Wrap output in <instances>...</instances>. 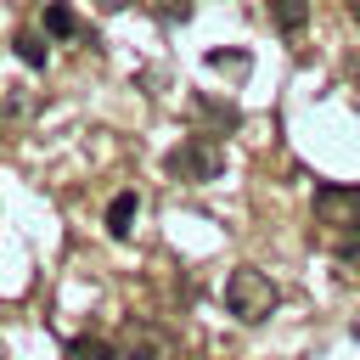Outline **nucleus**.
Returning <instances> with one entry per match:
<instances>
[{
    "label": "nucleus",
    "instance_id": "nucleus-5",
    "mask_svg": "<svg viewBox=\"0 0 360 360\" xmlns=\"http://www.w3.org/2000/svg\"><path fill=\"white\" fill-rule=\"evenodd\" d=\"M270 22H276L281 34H298V28L309 22V0H270Z\"/></svg>",
    "mask_w": 360,
    "mask_h": 360
},
{
    "label": "nucleus",
    "instance_id": "nucleus-9",
    "mask_svg": "<svg viewBox=\"0 0 360 360\" xmlns=\"http://www.w3.org/2000/svg\"><path fill=\"white\" fill-rule=\"evenodd\" d=\"M17 56L34 62V68H45V39L39 34H17Z\"/></svg>",
    "mask_w": 360,
    "mask_h": 360
},
{
    "label": "nucleus",
    "instance_id": "nucleus-8",
    "mask_svg": "<svg viewBox=\"0 0 360 360\" xmlns=\"http://www.w3.org/2000/svg\"><path fill=\"white\" fill-rule=\"evenodd\" d=\"M68 360H112V343L107 338H73L68 343Z\"/></svg>",
    "mask_w": 360,
    "mask_h": 360
},
{
    "label": "nucleus",
    "instance_id": "nucleus-3",
    "mask_svg": "<svg viewBox=\"0 0 360 360\" xmlns=\"http://www.w3.org/2000/svg\"><path fill=\"white\" fill-rule=\"evenodd\" d=\"M169 174H174V180H214V174H219V146L202 141V135L180 141V146L169 152Z\"/></svg>",
    "mask_w": 360,
    "mask_h": 360
},
{
    "label": "nucleus",
    "instance_id": "nucleus-6",
    "mask_svg": "<svg viewBox=\"0 0 360 360\" xmlns=\"http://www.w3.org/2000/svg\"><path fill=\"white\" fill-rule=\"evenodd\" d=\"M129 219H135V191H118L112 208H107V231L112 236H129Z\"/></svg>",
    "mask_w": 360,
    "mask_h": 360
},
{
    "label": "nucleus",
    "instance_id": "nucleus-1",
    "mask_svg": "<svg viewBox=\"0 0 360 360\" xmlns=\"http://www.w3.org/2000/svg\"><path fill=\"white\" fill-rule=\"evenodd\" d=\"M276 281L264 276V270H253V264H242V270H231L225 276V309L236 315V321H264L270 309H276Z\"/></svg>",
    "mask_w": 360,
    "mask_h": 360
},
{
    "label": "nucleus",
    "instance_id": "nucleus-4",
    "mask_svg": "<svg viewBox=\"0 0 360 360\" xmlns=\"http://www.w3.org/2000/svg\"><path fill=\"white\" fill-rule=\"evenodd\" d=\"M124 354L129 360H174V338L152 321H129L124 326Z\"/></svg>",
    "mask_w": 360,
    "mask_h": 360
},
{
    "label": "nucleus",
    "instance_id": "nucleus-13",
    "mask_svg": "<svg viewBox=\"0 0 360 360\" xmlns=\"http://www.w3.org/2000/svg\"><path fill=\"white\" fill-rule=\"evenodd\" d=\"M343 6H349V11H354V17H360V0H343Z\"/></svg>",
    "mask_w": 360,
    "mask_h": 360
},
{
    "label": "nucleus",
    "instance_id": "nucleus-2",
    "mask_svg": "<svg viewBox=\"0 0 360 360\" xmlns=\"http://www.w3.org/2000/svg\"><path fill=\"white\" fill-rule=\"evenodd\" d=\"M315 225H326L338 236H354L360 231V186H338V180L315 186Z\"/></svg>",
    "mask_w": 360,
    "mask_h": 360
},
{
    "label": "nucleus",
    "instance_id": "nucleus-7",
    "mask_svg": "<svg viewBox=\"0 0 360 360\" xmlns=\"http://www.w3.org/2000/svg\"><path fill=\"white\" fill-rule=\"evenodd\" d=\"M45 34H56V39H73V34H79V17H73L68 6H45Z\"/></svg>",
    "mask_w": 360,
    "mask_h": 360
},
{
    "label": "nucleus",
    "instance_id": "nucleus-11",
    "mask_svg": "<svg viewBox=\"0 0 360 360\" xmlns=\"http://www.w3.org/2000/svg\"><path fill=\"white\" fill-rule=\"evenodd\" d=\"M338 259H343V264H360V236H343V242H338Z\"/></svg>",
    "mask_w": 360,
    "mask_h": 360
},
{
    "label": "nucleus",
    "instance_id": "nucleus-12",
    "mask_svg": "<svg viewBox=\"0 0 360 360\" xmlns=\"http://www.w3.org/2000/svg\"><path fill=\"white\" fill-rule=\"evenodd\" d=\"M101 6H107V11H118V6H129V0H101Z\"/></svg>",
    "mask_w": 360,
    "mask_h": 360
},
{
    "label": "nucleus",
    "instance_id": "nucleus-10",
    "mask_svg": "<svg viewBox=\"0 0 360 360\" xmlns=\"http://www.w3.org/2000/svg\"><path fill=\"white\" fill-rule=\"evenodd\" d=\"M197 112H208V118H214V124H225V129L236 124V107H214V101H197Z\"/></svg>",
    "mask_w": 360,
    "mask_h": 360
}]
</instances>
